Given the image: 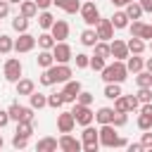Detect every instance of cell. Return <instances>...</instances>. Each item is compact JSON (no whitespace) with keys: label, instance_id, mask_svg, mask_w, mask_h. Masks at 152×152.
<instances>
[{"label":"cell","instance_id":"obj_28","mask_svg":"<svg viewBox=\"0 0 152 152\" xmlns=\"http://www.w3.org/2000/svg\"><path fill=\"white\" fill-rule=\"evenodd\" d=\"M126 14H128V19H140L145 12H142V7H140V2L138 0H133V2H128L126 5V10H124Z\"/></svg>","mask_w":152,"mask_h":152},{"label":"cell","instance_id":"obj_59","mask_svg":"<svg viewBox=\"0 0 152 152\" xmlns=\"http://www.w3.org/2000/svg\"><path fill=\"white\" fill-rule=\"evenodd\" d=\"M7 2H10V5H19L21 0H7Z\"/></svg>","mask_w":152,"mask_h":152},{"label":"cell","instance_id":"obj_12","mask_svg":"<svg viewBox=\"0 0 152 152\" xmlns=\"http://www.w3.org/2000/svg\"><path fill=\"white\" fill-rule=\"evenodd\" d=\"M93 28H95V33H97V40H107V43H109V40L114 38V26H112L109 19H102V17H100V21H97Z\"/></svg>","mask_w":152,"mask_h":152},{"label":"cell","instance_id":"obj_32","mask_svg":"<svg viewBox=\"0 0 152 152\" xmlns=\"http://www.w3.org/2000/svg\"><path fill=\"white\" fill-rule=\"evenodd\" d=\"M14 133L31 138V135H33V121H17V131H14Z\"/></svg>","mask_w":152,"mask_h":152},{"label":"cell","instance_id":"obj_5","mask_svg":"<svg viewBox=\"0 0 152 152\" xmlns=\"http://www.w3.org/2000/svg\"><path fill=\"white\" fill-rule=\"evenodd\" d=\"M78 14H81V19H83V24H86V26H95V24L100 21V10H97L95 0H83V5H81V10H78Z\"/></svg>","mask_w":152,"mask_h":152},{"label":"cell","instance_id":"obj_1","mask_svg":"<svg viewBox=\"0 0 152 152\" xmlns=\"http://www.w3.org/2000/svg\"><path fill=\"white\" fill-rule=\"evenodd\" d=\"M71 66L69 64H52V66H48V69H43V74L38 76V81H40V86H55V83H66L69 78H71Z\"/></svg>","mask_w":152,"mask_h":152},{"label":"cell","instance_id":"obj_9","mask_svg":"<svg viewBox=\"0 0 152 152\" xmlns=\"http://www.w3.org/2000/svg\"><path fill=\"white\" fill-rule=\"evenodd\" d=\"M81 90H83V88H81V81H74V78H69V81L64 83V88L59 90V93H62V97H64V104H74Z\"/></svg>","mask_w":152,"mask_h":152},{"label":"cell","instance_id":"obj_11","mask_svg":"<svg viewBox=\"0 0 152 152\" xmlns=\"http://www.w3.org/2000/svg\"><path fill=\"white\" fill-rule=\"evenodd\" d=\"M36 48V36H31L28 31L19 33V38L14 40V52L17 55H24V52H31Z\"/></svg>","mask_w":152,"mask_h":152},{"label":"cell","instance_id":"obj_34","mask_svg":"<svg viewBox=\"0 0 152 152\" xmlns=\"http://www.w3.org/2000/svg\"><path fill=\"white\" fill-rule=\"evenodd\" d=\"M135 83H138V88H147V86H152V74L150 71H138L135 74Z\"/></svg>","mask_w":152,"mask_h":152},{"label":"cell","instance_id":"obj_15","mask_svg":"<svg viewBox=\"0 0 152 152\" xmlns=\"http://www.w3.org/2000/svg\"><path fill=\"white\" fill-rule=\"evenodd\" d=\"M50 33L55 40H66L69 38V24L64 19H55V24L50 26Z\"/></svg>","mask_w":152,"mask_h":152},{"label":"cell","instance_id":"obj_57","mask_svg":"<svg viewBox=\"0 0 152 152\" xmlns=\"http://www.w3.org/2000/svg\"><path fill=\"white\" fill-rule=\"evenodd\" d=\"M52 5H55V7H59V10H64V5H66V0H52Z\"/></svg>","mask_w":152,"mask_h":152},{"label":"cell","instance_id":"obj_42","mask_svg":"<svg viewBox=\"0 0 152 152\" xmlns=\"http://www.w3.org/2000/svg\"><path fill=\"white\" fill-rule=\"evenodd\" d=\"M114 112H131L128 109V102H126V95L121 93L119 97H114Z\"/></svg>","mask_w":152,"mask_h":152},{"label":"cell","instance_id":"obj_17","mask_svg":"<svg viewBox=\"0 0 152 152\" xmlns=\"http://www.w3.org/2000/svg\"><path fill=\"white\" fill-rule=\"evenodd\" d=\"M126 48H128L131 55H142V52L147 50V43H145L142 38H138V36H131V38L126 40Z\"/></svg>","mask_w":152,"mask_h":152},{"label":"cell","instance_id":"obj_50","mask_svg":"<svg viewBox=\"0 0 152 152\" xmlns=\"http://www.w3.org/2000/svg\"><path fill=\"white\" fill-rule=\"evenodd\" d=\"M126 102H128V109H131V112H135V109L140 107V100H138L135 95H126Z\"/></svg>","mask_w":152,"mask_h":152},{"label":"cell","instance_id":"obj_26","mask_svg":"<svg viewBox=\"0 0 152 152\" xmlns=\"http://www.w3.org/2000/svg\"><path fill=\"white\" fill-rule=\"evenodd\" d=\"M28 104L33 107V109H43V107H48V95H43V93H31L28 95Z\"/></svg>","mask_w":152,"mask_h":152},{"label":"cell","instance_id":"obj_22","mask_svg":"<svg viewBox=\"0 0 152 152\" xmlns=\"http://www.w3.org/2000/svg\"><path fill=\"white\" fill-rule=\"evenodd\" d=\"M95 43H97V33H95V28H93V26L83 28V31H81V45H83V48H93Z\"/></svg>","mask_w":152,"mask_h":152},{"label":"cell","instance_id":"obj_4","mask_svg":"<svg viewBox=\"0 0 152 152\" xmlns=\"http://www.w3.org/2000/svg\"><path fill=\"white\" fill-rule=\"evenodd\" d=\"M81 142H83V152H97L100 150V133H97V128H93V124L83 126Z\"/></svg>","mask_w":152,"mask_h":152},{"label":"cell","instance_id":"obj_20","mask_svg":"<svg viewBox=\"0 0 152 152\" xmlns=\"http://www.w3.org/2000/svg\"><path fill=\"white\" fill-rule=\"evenodd\" d=\"M14 90H17V95H31L33 90H36V83L31 81V78H19L17 83H14Z\"/></svg>","mask_w":152,"mask_h":152},{"label":"cell","instance_id":"obj_21","mask_svg":"<svg viewBox=\"0 0 152 152\" xmlns=\"http://www.w3.org/2000/svg\"><path fill=\"white\" fill-rule=\"evenodd\" d=\"M114 114H116L114 107H100V109L95 112V121H97L100 126H102V124H112V121H114Z\"/></svg>","mask_w":152,"mask_h":152},{"label":"cell","instance_id":"obj_43","mask_svg":"<svg viewBox=\"0 0 152 152\" xmlns=\"http://www.w3.org/2000/svg\"><path fill=\"white\" fill-rule=\"evenodd\" d=\"M135 124H138V128H140V131H147V128H152V116H147V114H142V112H140Z\"/></svg>","mask_w":152,"mask_h":152},{"label":"cell","instance_id":"obj_53","mask_svg":"<svg viewBox=\"0 0 152 152\" xmlns=\"http://www.w3.org/2000/svg\"><path fill=\"white\" fill-rule=\"evenodd\" d=\"M126 147H128V152H142V150H145L142 142H128Z\"/></svg>","mask_w":152,"mask_h":152},{"label":"cell","instance_id":"obj_10","mask_svg":"<svg viewBox=\"0 0 152 152\" xmlns=\"http://www.w3.org/2000/svg\"><path fill=\"white\" fill-rule=\"evenodd\" d=\"M57 142H59V150H62V152H81V150H83L81 138H74L71 133H62V135L57 138Z\"/></svg>","mask_w":152,"mask_h":152},{"label":"cell","instance_id":"obj_49","mask_svg":"<svg viewBox=\"0 0 152 152\" xmlns=\"http://www.w3.org/2000/svg\"><path fill=\"white\" fill-rule=\"evenodd\" d=\"M140 38L147 43V40H152V24H145L142 26V31H140Z\"/></svg>","mask_w":152,"mask_h":152},{"label":"cell","instance_id":"obj_41","mask_svg":"<svg viewBox=\"0 0 152 152\" xmlns=\"http://www.w3.org/2000/svg\"><path fill=\"white\" fill-rule=\"evenodd\" d=\"M126 124H128V112H116V114H114L112 126H114V128H124Z\"/></svg>","mask_w":152,"mask_h":152},{"label":"cell","instance_id":"obj_7","mask_svg":"<svg viewBox=\"0 0 152 152\" xmlns=\"http://www.w3.org/2000/svg\"><path fill=\"white\" fill-rule=\"evenodd\" d=\"M21 74H24L21 59H17V57H10V59L5 62V69H2V76H5V81H10V83H17V81L21 78Z\"/></svg>","mask_w":152,"mask_h":152},{"label":"cell","instance_id":"obj_35","mask_svg":"<svg viewBox=\"0 0 152 152\" xmlns=\"http://www.w3.org/2000/svg\"><path fill=\"white\" fill-rule=\"evenodd\" d=\"M62 104H64L62 93H50V95H48V107H52V109H62Z\"/></svg>","mask_w":152,"mask_h":152},{"label":"cell","instance_id":"obj_13","mask_svg":"<svg viewBox=\"0 0 152 152\" xmlns=\"http://www.w3.org/2000/svg\"><path fill=\"white\" fill-rule=\"evenodd\" d=\"M74 128H76V119H74L71 109L69 112H59L57 114V131L59 133H71Z\"/></svg>","mask_w":152,"mask_h":152},{"label":"cell","instance_id":"obj_31","mask_svg":"<svg viewBox=\"0 0 152 152\" xmlns=\"http://www.w3.org/2000/svg\"><path fill=\"white\" fill-rule=\"evenodd\" d=\"M121 93H124V90H121V83H104V93H102V95H104L107 100H114V97H119Z\"/></svg>","mask_w":152,"mask_h":152},{"label":"cell","instance_id":"obj_47","mask_svg":"<svg viewBox=\"0 0 152 152\" xmlns=\"http://www.w3.org/2000/svg\"><path fill=\"white\" fill-rule=\"evenodd\" d=\"M140 142H142V147H145V150H152V128L142 131V138H140Z\"/></svg>","mask_w":152,"mask_h":152},{"label":"cell","instance_id":"obj_2","mask_svg":"<svg viewBox=\"0 0 152 152\" xmlns=\"http://www.w3.org/2000/svg\"><path fill=\"white\" fill-rule=\"evenodd\" d=\"M104 83H124L128 78V69L124 59H114L112 64H104V69L100 71Z\"/></svg>","mask_w":152,"mask_h":152},{"label":"cell","instance_id":"obj_46","mask_svg":"<svg viewBox=\"0 0 152 152\" xmlns=\"http://www.w3.org/2000/svg\"><path fill=\"white\" fill-rule=\"evenodd\" d=\"M78 10H81V0H66V5H64L66 14H76Z\"/></svg>","mask_w":152,"mask_h":152},{"label":"cell","instance_id":"obj_51","mask_svg":"<svg viewBox=\"0 0 152 152\" xmlns=\"http://www.w3.org/2000/svg\"><path fill=\"white\" fill-rule=\"evenodd\" d=\"M10 2L7 0H0V19H5V17H10Z\"/></svg>","mask_w":152,"mask_h":152},{"label":"cell","instance_id":"obj_48","mask_svg":"<svg viewBox=\"0 0 152 152\" xmlns=\"http://www.w3.org/2000/svg\"><path fill=\"white\" fill-rule=\"evenodd\" d=\"M33 112H36V109H33L31 104H28V107H24V109H21V121H33V116H36Z\"/></svg>","mask_w":152,"mask_h":152},{"label":"cell","instance_id":"obj_58","mask_svg":"<svg viewBox=\"0 0 152 152\" xmlns=\"http://www.w3.org/2000/svg\"><path fill=\"white\" fill-rule=\"evenodd\" d=\"M145 71H150V74H152V57H147V59H145Z\"/></svg>","mask_w":152,"mask_h":152},{"label":"cell","instance_id":"obj_60","mask_svg":"<svg viewBox=\"0 0 152 152\" xmlns=\"http://www.w3.org/2000/svg\"><path fill=\"white\" fill-rule=\"evenodd\" d=\"M147 48H150V50H152V40H147Z\"/></svg>","mask_w":152,"mask_h":152},{"label":"cell","instance_id":"obj_23","mask_svg":"<svg viewBox=\"0 0 152 152\" xmlns=\"http://www.w3.org/2000/svg\"><path fill=\"white\" fill-rule=\"evenodd\" d=\"M109 21H112V26H114V28H126L131 19H128V14H126L124 10H119V12H114V14L109 17Z\"/></svg>","mask_w":152,"mask_h":152},{"label":"cell","instance_id":"obj_30","mask_svg":"<svg viewBox=\"0 0 152 152\" xmlns=\"http://www.w3.org/2000/svg\"><path fill=\"white\" fill-rule=\"evenodd\" d=\"M93 55H97V57H104V59H109L112 57V52H109V43L107 40H97L95 45H93Z\"/></svg>","mask_w":152,"mask_h":152},{"label":"cell","instance_id":"obj_19","mask_svg":"<svg viewBox=\"0 0 152 152\" xmlns=\"http://www.w3.org/2000/svg\"><path fill=\"white\" fill-rule=\"evenodd\" d=\"M36 150H38V152H57V150H59V142H57V138L45 135V138H40V140L36 142Z\"/></svg>","mask_w":152,"mask_h":152},{"label":"cell","instance_id":"obj_16","mask_svg":"<svg viewBox=\"0 0 152 152\" xmlns=\"http://www.w3.org/2000/svg\"><path fill=\"white\" fill-rule=\"evenodd\" d=\"M19 14H24L26 19H36V17H38V5H36V0H21V2H19Z\"/></svg>","mask_w":152,"mask_h":152},{"label":"cell","instance_id":"obj_54","mask_svg":"<svg viewBox=\"0 0 152 152\" xmlns=\"http://www.w3.org/2000/svg\"><path fill=\"white\" fill-rule=\"evenodd\" d=\"M142 114H147V116H152V102H142L140 107H138Z\"/></svg>","mask_w":152,"mask_h":152},{"label":"cell","instance_id":"obj_18","mask_svg":"<svg viewBox=\"0 0 152 152\" xmlns=\"http://www.w3.org/2000/svg\"><path fill=\"white\" fill-rule=\"evenodd\" d=\"M124 62H126L128 74H138V71H142V69H145V59H142L140 55H128Z\"/></svg>","mask_w":152,"mask_h":152},{"label":"cell","instance_id":"obj_3","mask_svg":"<svg viewBox=\"0 0 152 152\" xmlns=\"http://www.w3.org/2000/svg\"><path fill=\"white\" fill-rule=\"evenodd\" d=\"M97 133H100V147H126L128 145V140L121 138L112 124H102Z\"/></svg>","mask_w":152,"mask_h":152},{"label":"cell","instance_id":"obj_36","mask_svg":"<svg viewBox=\"0 0 152 152\" xmlns=\"http://www.w3.org/2000/svg\"><path fill=\"white\" fill-rule=\"evenodd\" d=\"M21 104L19 102H12L10 107H7V114H10V121H21Z\"/></svg>","mask_w":152,"mask_h":152},{"label":"cell","instance_id":"obj_40","mask_svg":"<svg viewBox=\"0 0 152 152\" xmlns=\"http://www.w3.org/2000/svg\"><path fill=\"white\" fill-rule=\"evenodd\" d=\"M135 97L140 100V104H142V102H152V86H147V88H138Z\"/></svg>","mask_w":152,"mask_h":152},{"label":"cell","instance_id":"obj_33","mask_svg":"<svg viewBox=\"0 0 152 152\" xmlns=\"http://www.w3.org/2000/svg\"><path fill=\"white\" fill-rule=\"evenodd\" d=\"M14 50V40L7 33H0V55H10Z\"/></svg>","mask_w":152,"mask_h":152},{"label":"cell","instance_id":"obj_45","mask_svg":"<svg viewBox=\"0 0 152 152\" xmlns=\"http://www.w3.org/2000/svg\"><path fill=\"white\" fill-rule=\"evenodd\" d=\"M93 100H95V95H93V93H88V90H81V93H78V97H76V102H78V104H93Z\"/></svg>","mask_w":152,"mask_h":152},{"label":"cell","instance_id":"obj_61","mask_svg":"<svg viewBox=\"0 0 152 152\" xmlns=\"http://www.w3.org/2000/svg\"><path fill=\"white\" fill-rule=\"evenodd\" d=\"M2 145H5V140H2V135H0V147H2Z\"/></svg>","mask_w":152,"mask_h":152},{"label":"cell","instance_id":"obj_14","mask_svg":"<svg viewBox=\"0 0 152 152\" xmlns=\"http://www.w3.org/2000/svg\"><path fill=\"white\" fill-rule=\"evenodd\" d=\"M109 52H112L114 59H126L131 55L128 48H126V40H121V38H112L109 40Z\"/></svg>","mask_w":152,"mask_h":152},{"label":"cell","instance_id":"obj_55","mask_svg":"<svg viewBox=\"0 0 152 152\" xmlns=\"http://www.w3.org/2000/svg\"><path fill=\"white\" fill-rule=\"evenodd\" d=\"M138 2H140L142 12H152V0H138Z\"/></svg>","mask_w":152,"mask_h":152},{"label":"cell","instance_id":"obj_38","mask_svg":"<svg viewBox=\"0 0 152 152\" xmlns=\"http://www.w3.org/2000/svg\"><path fill=\"white\" fill-rule=\"evenodd\" d=\"M74 62H76V69H88V64H90V55H86V52H76Z\"/></svg>","mask_w":152,"mask_h":152},{"label":"cell","instance_id":"obj_29","mask_svg":"<svg viewBox=\"0 0 152 152\" xmlns=\"http://www.w3.org/2000/svg\"><path fill=\"white\" fill-rule=\"evenodd\" d=\"M28 21H31V19H26L24 14H17V17L12 19V28H14L17 33H24V31H28Z\"/></svg>","mask_w":152,"mask_h":152},{"label":"cell","instance_id":"obj_8","mask_svg":"<svg viewBox=\"0 0 152 152\" xmlns=\"http://www.w3.org/2000/svg\"><path fill=\"white\" fill-rule=\"evenodd\" d=\"M52 57H55L57 64H69L74 59V50H71V45L66 40H57L55 48H52Z\"/></svg>","mask_w":152,"mask_h":152},{"label":"cell","instance_id":"obj_39","mask_svg":"<svg viewBox=\"0 0 152 152\" xmlns=\"http://www.w3.org/2000/svg\"><path fill=\"white\" fill-rule=\"evenodd\" d=\"M104 64H107V59H104V57L90 55V64H88V66H90L93 71H102V69H104Z\"/></svg>","mask_w":152,"mask_h":152},{"label":"cell","instance_id":"obj_52","mask_svg":"<svg viewBox=\"0 0 152 152\" xmlns=\"http://www.w3.org/2000/svg\"><path fill=\"white\" fill-rule=\"evenodd\" d=\"M10 124V114H7V109H0V128H5Z\"/></svg>","mask_w":152,"mask_h":152},{"label":"cell","instance_id":"obj_24","mask_svg":"<svg viewBox=\"0 0 152 152\" xmlns=\"http://www.w3.org/2000/svg\"><path fill=\"white\" fill-rule=\"evenodd\" d=\"M36 43H38V48H40V50H52L57 40L52 38V33H50V31H43V33L36 38Z\"/></svg>","mask_w":152,"mask_h":152},{"label":"cell","instance_id":"obj_25","mask_svg":"<svg viewBox=\"0 0 152 152\" xmlns=\"http://www.w3.org/2000/svg\"><path fill=\"white\" fill-rule=\"evenodd\" d=\"M36 64H38L40 69H48V66H52V64H55L52 50H40V52H38V57H36Z\"/></svg>","mask_w":152,"mask_h":152},{"label":"cell","instance_id":"obj_6","mask_svg":"<svg viewBox=\"0 0 152 152\" xmlns=\"http://www.w3.org/2000/svg\"><path fill=\"white\" fill-rule=\"evenodd\" d=\"M71 114H74V119H76L78 126H88V124L95 121V112L90 109V104H78V102H74V104H71Z\"/></svg>","mask_w":152,"mask_h":152},{"label":"cell","instance_id":"obj_44","mask_svg":"<svg viewBox=\"0 0 152 152\" xmlns=\"http://www.w3.org/2000/svg\"><path fill=\"white\" fill-rule=\"evenodd\" d=\"M12 147H14V150H24V147H28V138L14 133V138H12Z\"/></svg>","mask_w":152,"mask_h":152},{"label":"cell","instance_id":"obj_27","mask_svg":"<svg viewBox=\"0 0 152 152\" xmlns=\"http://www.w3.org/2000/svg\"><path fill=\"white\" fill-rule=\"evenodd\" d=\"M52 24H55V17H52L48 10H40V12H38V26H40L43 31H50Z\"/></svg>","mask_w":152,"mask_h":152},{"label":"cell","instance_id":"obj_56","mask_svg":"<svg viewBox=\"0 0 152 152\" xmlns=\"http://www.w3.org/2000/svg\"><path fill=\"white\" fill-rule=\"evenodd\" d=\"M36 5H38V10H48L52 5V0H36Z\"/></svg>","mask_w":152,"mask_h":152},{"label":"cell","instance_id":"obj_37","mask_svg":"<svg viewBox=\"0 0 152 152\" xmlns=\"http://www.w3.org/2000/svg\"><path fill=\"white\" fill-rule=\"evenodd\" d=\"M142 26H145V21L142 19H133V21H128V31H131V36H138L140 38V31H142Z\"/></svg>","mask_w":152,"mask_h":152}]
</instances>
